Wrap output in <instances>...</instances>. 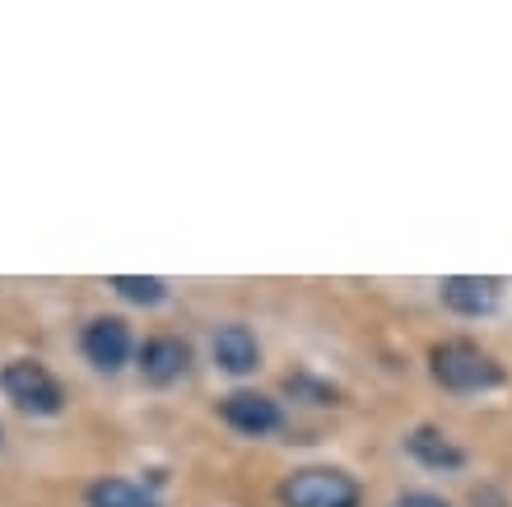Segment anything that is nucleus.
I'll return each mask as SVG.
<instances>
[{
    "instance_id": "obj_1",
    "label": "nucleus",
    "mask_w": 512,
    "mask_h": 507,
    "mask_svg": "<svg viewBox=\"0 0 512 507\" xmlns=\"http://www.w3.org/2000/svg\"><path fill=\"white\" fill-rule=\"evenodd\" d=\"M429 363H433V377L447 391H489L503 382V368L494 363V354H485L471 340H443V345H433Z\"/></svg>"
},
{
    "instance_id": "obj_2",
    "label": "nucleus",
    "mask_w": 512,
    "mask_h": 507,
    "mask_svg": "<svg viewBox=\"0 0 512 507\" xmlns=\"http://www.w3.org/2000/svg\"><path fill=\"white\" fill-rule=\"evenodd\" d=\"M284 507H359V484L345 470L308 466L280 484Z\"/></svg>"
},
{
    "instance_id": "obj_3",
    "label": "nucleus",
    "mask_w": 512,
    "mask_h": 507,
    "mask_svg": "<svg viewBox=\"0 0 512 507\" xmlns=\"http://www.w3.org/2000/svg\"><path fill=\"white\" fill-rule=\"evenodd\" d=\"M0 391H5L24 414H61V405H66L61 382H56L42 363H28V359L10 363V368L0 373Z\"/></svg>"
},
{
    "instance_id": "obj_4",
    "label": "nucleus",
    "mask_w": 512,
    "mask_h": 507,
    "mask_svg": "<svg viewBox=\"0 0 512 507\" xmlns=\"http://www.w3.org/2000/svg\"><path fill=\"white\" fill-rule=\"evenodd\" d=\"M84 359L103 368V373H117L126 359H131V326L122 317H94L80 335Z\"/></svg>"
},
{
    "instance_id": "obj_5",
    "label": "nucleus",
    "mask_w": 512,
    "mask_h": 507,
    "mask_svg": "<svg viewBox=\"0 0 512 507\" xmlns=\"http://www.w3.org/2000/svg\"><path fill=\"white\" fill-rule=\"evenodd\" d=\"M219 414H224V424L247 433V438H266V433L280 428V405L261 396V391H233V396H224Z\"/></svg>"
},
{
    "instance_id": "obj_6",
    "label": "nucleus",
    "mask_w": 512,
    "mask_h": 507,
    "mask_svg": "<svg viewBox=\"0 0 512 507\" xmlns=\"http://www.w3.org/2000/svg\"><path fill=\"white\" fill-rule=\"evenodd\" d=\"M503 298V284L489 280V275H452V280H443V303L452 307V312H461V317H485V312H494Z\"/></svg>"
},
{
    "instance_id": "obj_7",
    "label": "nucleus",
    "mask_w": 512,
    "mask_h": 507,
    "mask_svg": "<svg viewBox=\"0 0 512 507\" xmlns=\"http://www.w3.org/2000/svg\"><path fill=\"white\" fill-rule=\"evenodd\" d=\"M187 368H191V349L182 345V340H173V335H159V340H149V345L140 349V373H145L154 387L177 382Z\"/></svg>"
},
{
    "instance_id": "obj_8",
    "label": "nucleus",
    "mask_w": 512,
    "mask_h": 507,
    "mask_svg": "<svg viewBox=\"0 0 512 507\" xmlns=\"http://www.w3.org/2000/svg\"><path fill=\"white\" fill-rule=\"evenodd\" d=\"M215 363L224 373H252L256 363H261V349H256V335L247 326H224L215 335Z\"/></svg>"
},
{
    "instance_id": "obj_9",
    "label": "nucleus",
    "mask_w": 512,
    "mask_h": 507,
    "mask_svg": "<svg viewBox=\"0 0 512 507\" xmlns=\"http://www.w3.org/2000/svg\"><path fill=\"white\" fill-rule=\"evenodd\" d=\"M405 447H410V456L415 461H424V466L433 470H457L466 456H461V447L447 433H438V428H415L410 438H405Z\"/></svg>"
},
{
    "instance_id": "obj_10",
    "label": "nucleus",
    "mask_w": 512,
    "mask_h": 507,
    "mask_svg": "<svg viewBox=\"0 0 512 507\" xmlns=\"http://www.w3.org/2000/svg\"><path fill=\"white\" fill-rule=\"evenodd\" d=\"M89 507H154V503L126 480H98L89 489Z\"/></svg>"
},
{
    "instance_id": "obj_11",
    "label": "nucleus",
    "mask_w": 512,
    "mask_h": 507,
    "mask_svg": "<svg viewBox=\"0 0 512 507\" xmlns=\"http://www.w3.org/2000/svg\"><path fill=\"white\" fill-rule=\"evenodd\" d=\"M112 289L122 298H131V303H159L163 298V280H135V275H117Z\"/></svg>"
},
{
    "instance_id": "obj_12",
    "label": "nucleus",
    "mask_w": 512,
    "mask_h": 507,
    "mask_svg": "<svg viewBox=\"0 0 512 507\" xmlns=\"http://www.w3.org/2000/svg\"><path fill=\"white\" fill-rule=\"evenodd\" d=\"M396 507H447V503L438 494H405Z\"/></svg>"
}]
</instances>
